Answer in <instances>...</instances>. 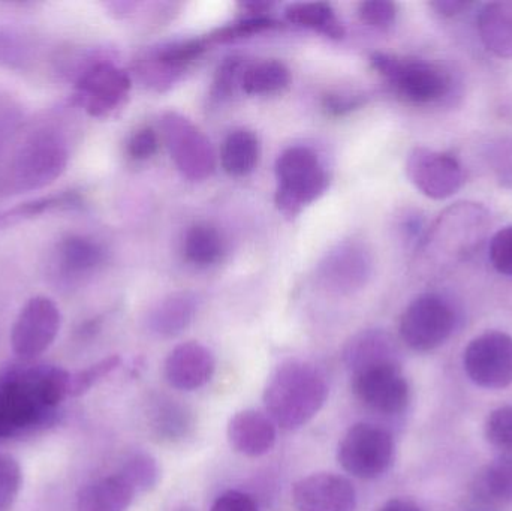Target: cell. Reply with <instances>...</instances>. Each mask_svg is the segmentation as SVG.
<instances>
[{"label":"cell","instance_id":"cell-1","mask_svg":"<svg viewBox=\"0 0 512 511\" xmlns=\"http://www.w3.org/2000/svg\"><path fill=\"white\" fill-rule=\"evenodd\" d=\"M68 162L63 132L53 125L36 126L23 134L0 167V191L20 194L45 188L65 173Z\"/></svg>","mask_w":512,"mask_h":511},{"label":"cell","instance_id":"cell-2","mask_svg":"<svg viewBox=\"0 0 512 511\" xmlns=\"http://www.w3.org/2000/svg\"><path fill=\"white\" fill-rule=\"evenodd\" d=\"M328 386L324 375L306 362L283 363L264 390V405L274 425L285 431L306 426L324 407Z\"/></svg>","mask_w":512,"mask_h":511},{"label":"cell","instance_id":"cell-3","mask_svg":"<svg viewBox=\"0 0 512 511\" xmlns=\"http://www.w3.org/2000/svg\"><path fill=\"white\" fill-rule=\"evenodd\" d=\"M276 177V206L289 219L318 200L330 183L316 153L303 146L289 147L279 156Z\"/></svg>","mask_w":512,"mask_h":511},{"label":"cell","instance_id":"cell-4","mask_svg":"<svg viewBox=\"0 0 512 511\" xmlns=\"http://www.w3.org/2000/svg\"><path fill=\"white\" fill-rule=\"evenodd\" d=\"M370 62L400 98L412 104H432L450 92V74L435 63L382 53L373 54Z\"/></svg>","mask_w":512,"mask_h":511},{"label":"cell","instance_id":"cell-5","mask_svg":"<svg viewBox=\"0 0 512 511\" xmlns=\"http://www.w3.org/2000/svg\"><path fill=\"white\" fill-rule=\"evenodd\" d=\"M393 435L381 426L358 423L348 429L337 449V461L346 473L360 480L384 476L394 461Z\"/></svg>","mask_w":512,"mask_h":511},{"label":"cell","instance_id":"cell-6","mask_svg":"<svg viewBox=\"0 0 512 511\" xmlns=\"http://www.w3.org/2000/svg\"><path fill=\"white\" fill-rule=\"evenodd\" d=\"M456 327V312L441 294L429 293L409 303L400 318V338L411 350L427 353L448 341Z\"/></svg>","mask_w":512,"mask_h":511},{"label":"cell","instance_id":"cell-7","mask_svg":"<svg viewBox=\"0 0 512 511\" xmlns=\"http://www.w3.org/2000/svg\"><path fill=\"white\" fill-rule=\"evenodd\" d=\"M489 212L481 204L457 203L448 207L426 237V245H435L448 258L465 260L475 254L489 230Z\"/></svg>","mask_w":512,"mask_h":511},{"label":"cell","instance_id":"cell-8","mask_svg":"<svg viewBox=\"0 0 512 511\" xmlns=\"http://www.w3.org/2000/svg\"><path fill=\"white\" fill-rule=\"evenodd\" d=\"M60 326L62 314L54 300L45 296L32 297L12 326V351L24 362L36 359L56 341Z\"/></svg>","mask_w":512,"mask_h":511},{"label":"cell","instance_id":"cell-9","mask_svg":"<svg viewBox=\"0 0 512 511\" xmlns=\"http://www.w3.org/2000/svg\"><path fill=\"white\" fill-rule=\"evenodd\" d=\"M463 366L468 377L483 389L511 386L512 336L492 330L472 339L463 354Z\"/></svg>","mask_w":512,"mask_h":511},{"label":"cell","instance_id":"cell-10","mask_svg":"<svg viewBox=\"0 0 512 511\" xmlns=\"http://www.w3.org/2000/svg\"><path fill=\"white\" fill-rule=\"evenodd\" d=\"M131 78L107 60L90 63L78 75L75 99L92 117H107L128 98Z\"/></svg>","mask_w":512,"mask_h":511},{"label":"cell","instance_id":"cell-11","mask_svg":"<svg viewBox=\"0 0 512 511\" xmlns=\"http://www.w3.org/2000/svg\"><path fill=\"white\" fill-rule=\"evenodd\" d=\"M351 377L355 396L370 410L393 416L408 407L411 389L399 362L370 366Z\"/></svg>","mask_w":512,"mask_h":511},{"label":"cell","instance_id":"cell-12","mask_svg":"<svg viewBox=\"0 0 512 511\" xmlns=\"http://www.w3.org/2000/svg\"><path fill=\"white\" fill-rule=\"evenodd\" d=\"M406 174L412 185L432 200L453 197L465 183L462 165L453 155L427 147L411 150L406 161Z\"/></svg>","mask_w":512,"mask_h":511},{"label":"cell","instance_id":"cell-13","mask_svg":"<svg viewBox=\"0 0 512 511\" xmlns=\"http://www.w3.org/2000/svg\"><path fill=\"white\" fill-rule=\"evenodd\" d=\"M165 140L171 158L179 170L191 180H204L215 170V153L210 141L177 113H167L162 119Z\"/></svg>","mask_w":512,"mask_h":511},{"label":"cell","instance_id":"cell-14","mask_svg":"<svg viewBox=\"0 0 512 511\" xmlns=\"http://www.w3.org/2000/svg\"><path fill=\"white\" fill-rule=\"evenodd\" d=\"M48 408L39 396L35 369L0 386V438L41 422Z\"/></svg>","mask_w":512,"mask_h":511},{"label":"cell","instance_id":"cell-15","mask_svg":"<svg viewBox=\"0 0 512 511\" xmlns=\"http://www.w3.org/2000/svg\"><path fill=\"white\" fill-rule=\"evenodd\" d=\"M292 501L298 511H355L357 492L345 477L316 473L295 483Z\"/></svg>","mask_w":512,"mask_h":511},{"label":"cell","instance_id":"cell-16","mask_svg":"<svg viewBox=\"0 0 512 511\" xmlns=\"http://www.w3.org/2000/svg\"><path fill=\"white\" fill-rule=\"evenodd\" d=\"M372 272V257L366 246L345 242L328 252L319 266L322 284L337 293H352L366 285Z\"/></svg>","mask_w":512,"mask_h":511},{"label":"cell","instance_id":"cell-17","mask_svg":"<svg viewBox=\"0 0 512 511\" xmlns=\"http://www.w3.org/2000/svg\"><path fill=\"white\" fill-rule=\"evenodd\" d=\"M164 371L171 387L194 392L212 380L216 371L215 356L198 342H185L168 354Z\"/></svg>","mask_w":512,"mask_h":511},{"label":"cell","instance_id":"cell-18","mask_svg":"<svg viewBox=\"0 0 512 511\" xmlns=\"http://www.w3.org/2000/svg\"><path fill=\"white\" fill-rule=\"evenodd\" d=\"M228 441L240 455L259 458L273 450L277 440L273 420L255 410L240 411L228 423Z\"/></svg>","mask_w":512,"mask_h":511},{"label":"cell","instance_id":"cell-19","mask_svg":"<svg viewBox=\"0 0 512 511\" xmlns=\"http://www.w3.org/2000/svg\"><path fill=\"white\" fill-rule=\"evenodd\" d=\"M104 249L89 237H63L54 249V276L60 282H72L93 272L104 261Z\"/></svg>","mask_w":512,"mask_h":511},{"label":"cell","instance_id":"cell-20","mask_svg":"<svg viewBox=\"0 0 512 511\" xmlns=\"http://www.w3.org/2000/svg\"><path fill=\"white\" fill-rule=\"evenodd\" d=\"M484 47L502 59H512V0L484 3L477 17Z\"/></svg>","mask_w":512,"mask_h":511},{"label":"cell","instance_id":"cell-21","mask_svg":"<svg viewBox=\"0 0 512 511\" xmlns=\"http://www.w3.org/2000/svg\"><path fill=\"white\" fill-rule=\"evenodd\" d=\"M387 362H397L396 347L382 330H366L352 336L343 350V363L351 375Z\"/></svg>","mask_w":512,"mask_h":511},{"label":"cell","instance_id":"cell-22","mask_svg":"<svg viewBox=\"0 0 512 511\" xmlns=\"http://www.w3.org/2000/svg\"><path fill=\"white\" fill-rule=\"evenodd\" d=\"M137 492L120 474L87 485L78 495L77 511H126Z\"/></svg>","mask_w":512,"mask_h":511},{"label":"cell","instance_id":"cell-23","mask_svg":"<svg viewBox=\"0 0 512 511\" xmlns=\"http://www.w3.org/2000/svg\"><path fill=\"white\" fill-rule=\"evenodd\" d=\"M149 426L159 443H182L194 431V416L174 399H156L149 414Z\"/></svg>","mask_w":512,"mask_h":511},{"label":"cell","instance_id":"cell-24","mask_svg":"<svg viewBox=\"0 0 512 511\" xmlns=\"http://www.w3.org/2000/svg\"><path fill=\"white\" fill-rule=\"evenodd\" d=\"M195 312L197 302L192 294H171L150 312L149 329L161 338H173L188 329Z\"/></svg>","mask_w":512,"mask_h":511},{"label":"cell","instance_id":"cell-25","mask_svg":"<svg viewBox=\"0 0 512 511\" xmlns=\"http://www.w3.org/2000/svg\"><path fill=\"white\" fill-rule=\"evenodd\" d=\"M221 161L230 176L252 173L259 161L258 137L248 129L231 132L222 146Z\"/></svg>","mask_w":512,"mask_h":511},{"label":"cell","instance_id":"cell-26","mask_svg":"<svg viewBox=\"0 0 512 511\" xmlns=\"http://www.w3.org/2000/svg\"><path fill=\"white\" fill-rule=\"evenodd\" d=\"M472 491L487 504H505L512 500V459H499L486 465L475 476Z\"/></svg>","mask_w":512,"mask_h":511},{"label":"cell","instance_id":"cell-27","mask_svg":"<svg viewBox=\"0 0 512 511\" xmlns=\"http://www.w3.org/2000/svg\"><path fill=\"white\" fill-rule=\"evenodd\" d=\"M289 23L318 30L330 38H342L343 26L327 3H292L285 9Z\"/></svg>","mask_w":512,"mask_h":511},{"label":"cell","instance_id":"cell-28","mask_svg":"<svg viewBox=\"0 0 512 511\" xmlns=\"http://www.w3.org/2000/svg\"><path fill=\"white\" fill-rule=\"evenodd\" d=\"M291 81L289 69L279 60H262L245 69L242 87L249 95H267L285 89Z\"/></svg>","mask_w":512,"mask_h":511},{"label":"cell","instance_id":"cell-29","mask_svg":"<svg viewBox=\"0 0 512 511\" xmlns=\"http://www.w3.org/2000/svg\"><path fill=\"white\" fill-rule=\"evenodd\" d=\"M222 239L218 231L207 224H197L188 231L185 239V255L197 266H210L222 255Z\"/></svg>","mask_w":512,"mask_h":511},{"label":"cell","instance_id":"cell-30","mask_svg":"<svg viewBox=\"0 0 512 511\" xmlns=\"http://www.w3.org/2000/svg\"><path fill=\"white\" fill-rule=\"evenodd\" d=\"M80 203V195L77 192L71 191L36 198V200L27 201V203L20 204V206L14 207V209L0 213V227L23 221V219L33 218V216L42 215V213L50 212V210L71 209V207L78 206Z\"/></svg>","mask_w":512,"mask_h":511},{"label":"cell","instance_id":"cell-31","mask_svg":"<svg viewBox=\"0 0 512 511\" xmlns=\"http://www.w3.org/2000/svg\"><path fill=\"white\" fill-rule=\"evenodd\" d=\"M33 44L14 27L0 24V68L23 71L32 62Z\"/></svg>","mask_w":512,"mask_h":511},{"label":"cell","instance_id":"cell-32","mask_svg":"<svg viewBox=\"0 0 512 511\" xmlns=\"http://www.w3.org/2000/svg\"><path fill=\"white\" fill-rule=\"evenodd\" d=\"M120 476L137 492H150L158 486L161 480V470L158 461L149 453L132 455L123 465Z\"/></svg>","mask_w":512,"mask_h":511},{"label":"cell","instance_id":"cell-33","mask_svg":"<svg viewBox=\"0 0 512 511\" xmlns=\"http://www.w3.org/2000/svg\"><path fill=\"white\" fill-rule=\"evenodd\" d=\"M120 362H122V359L119 356H110L107 359L101 360V362L95 363V365L89 366L84 371L71 375L69 396H72V398L83 396L93 386H96L99 381L104 380L111 372L116 371L120 366Z\"/></svg>","mask_w":512,"mask_h":511},{"label":"cell","instance_id":"cell-34","mask_svg":"<svg viewBox=\"0 0 512 511\" xmlns=\"http://www.w3.org/2000/svg\"><path fill=\"white\" fill-rule=\"evenodd\" d=\"M486 438L492 446L512 456V407L496 408L486 420Z\"/></svg>","mask_w":512,"mask_h":511},{"label":"cell","instance_id":"cell-35","mask_svg":"<svg viewBox=\"0 0 512 511\" xmlns=\"http://www.w3.org/2000/svg\"><path fill=\"white\" fill-rule=\"evenodd\" d=\"M21 489V468L17 459L0 453V511L14 507Z\"/></svg>","mask_w":512,"mask_h":511},{"label":"cell","instance_id":"cell-36","mask_svg":"<svg viewBox=\"0 0 512 511\" xmlns=\"http://www.w3.org/2000/svg\"><path fill=\"white\" fill-rule=\"evenodd\" d=\"M487 159L499 185L512 189V138H499L490 144Z\"/></svg>","mask_w":512,"mask_h":511},{"label":"cell","instance_id":"cell-37","mask_svg":"<svg viewBox=\"0 0 512 511\" xmlns=\"http://www.w3.org/2000/svg\"><path fill=\"white\" fill-rule=\"evenodd\" d=\"M489 258L501 275L512 276V225L502 228L492 237Z\"/></svg>","mask_w":512,"mask_h":511},{"label":"cell","instance_id":"cell-38","mask_svg":"<svg viewBox=\"0 0 512 511\" xmlns=\"http://www.w3.org/2000/svg\"><path fill=\"white\" fill-rule=\"evenodd\" d=\"M274 26H276V23L271 18L256 15V17L246 18V20L231 24V26L224 27V29L216 30L207 39L213 42H228L233 41V39L243 38V36L252 35V33L271 29Z\"/></svg>","mask_w":512,"mask_h":511},{"label":"cell","instance_id":"cell-39","mask_svg":"<svg viewBox=\"0 0 512 511\" xmlns=\"http://www.w3.org/2000/svg\"><path fill=\"white\" fill-rule=\"evenodd\" d=\"M361 21L378 29H388L396 21L397 6L385 0L363 2L358 6Z\"/></svg>","mask_w":512,"mask_h":511},{"label":"cell","instance_id":"cell-40","mask_svg":"<svg viewBox=\"0 0 512 511\" xmlns=\"http://www.w3.org/2000/svg\"><path fill=\"white\" fill-rule=\"evenodd\" d=\"M23 113L17 102L8 95L0 93V153L6 146V141L18 131L23 122Z\"/></svg>","mask_w":512,"mask_h":511},{"label":"cell","instance_id":"cell-41","mask_svg":"<svg viewBox=\"0 0 512 511\" xmlns=\"http://www.w3.org/2000/svg\"><path fill=\"white\" fill-rule=\"evenodd\" d=\"M158 135L153 129L144 128L135 132L128 141V155L137 161L149 159L158 150Z\"/></svg>","mask_w":512,"mask_h":511},{"label":"cell","instance_id":"cell-42","mask_svg":"<svg viewBox=\"0 0 512 511\" xmlns=\"http://www.w3.org/2000/svg\"><path fill=\"white\" fill-rule=\"evenodd\" d=\"M210 511H259L251 495L240 491H228L222 494Z\"/></svg>","mask_w":512,"mask_h":511},{"label":"cell","instance_id":"cell-43","mask_svg":"<svg viewBox=\"0 0 512 511\" xmlns=\"http://www.w3.org/2000/svg\"><path fill=\"white\" fill-rule=\"evenodd\" d=\"M239 65L240 60L233 57V59H227V62H224V65L219 68L215 81L216 95H227V93L230 92L231 87H233L234 80H236Z\"/></svg>","mask_w":512,"mask_h":511},{"label":"cell","instance_id":"cell-44","mask_svg":"<svg viewBox=\"0 0 512 511\" xmlns=\"http://www.w3.org/2000/svg\"><path fill=\"white\" fill-rule=\"evenodd\" d=\"M363 104L361 96L327 95L324 99V108L327 113L339 116L355 110Z\"/></svg>","mask_w":512,"mask_h":511},{"label":"cell","instance_id":"cell-45","mask_svg":"<svg viewBox=\"0 0 512 511\" xmlns=\"http://www.w3.org/2000/svg\"><path fill=\"white\" fill-rule=\"evenodd\" d=\"M469 6H471V2H465V0H436V2L430 3V8L436 14L447 18L462 14Z\"/></svg>","mask_w":512,"mask_h":511},{"label":"cell","instance_id":"cell-46","mask_svg":"<svg viewBox=\"0 0 512 511\" xmlns=\"http://www.w3.org/2000/svg\"><path fill=\"white\" fill-rule=\"evenodd\" d=\"M379 511H424L414 501L406 500V498H393L387 501Z\"/></svg>","mask_w":512,"mask_h":511},{"label":"cell","instance_id":"cell-47","mask_svg":"<svg viewBox=\"0 0 512 511\" xmlns=\"http://www.w3.org/2000/svg\"><path fill=\"white\" fill-rule=\"evenodd\" d=\"M173 511H194V509H192V507H188V506H180V507H177V509H174Z\"/></svg>","mask_w":512,"mask_h":511}]
</instances>
